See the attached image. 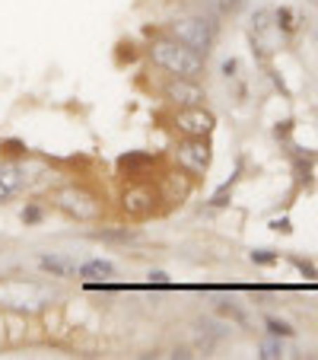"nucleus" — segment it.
<instances>
[{"instance_id":"nucleus-1","label":"nucleus","mask_w":318,"mask_h":360,"mask_svg":"<svg viewBox=\"0 0 318 360\" xmlns=\"http://www.w3.org/2000/svg\"><path fill=\"white\" fill-rule=\"evenodd\" d=\"M147 55H150V61H153V68H159L169 77H185V80H201L204 64H207V58H201L197 51H191L188 45H182V41L172 39V35L153 39L147 48Z\"/></svg>"},{"instance_id":"nucleus-2","label":"nucleus","mask_w":318,"mask_h":360,"mask_svg":"<svg viewBox=\"0 0 318 360\" xmlns=\"http://www.w3.org/2000/svg\"><path fill=\"white\" fill-rule=\"evenodd\" d=\"M169 35L178 39L182 45H188L191 51H197L201 58H207L220 39V22H217V16H210V13L175 16L169 22Z\"/></svg>"},{"instance_id":"nucleus-3","label":"nucleus","mask_w":318,"mask_h":360,"mask_svg":"<svg viewBox=\"0 0 318 360\" xmlns=\"http://www.w3.org/2000/svg\"><path fill=\"white\" fill-rule=\"evenodd\" d=\"M55 207L64 214V217L77 220V224H95L102 220V198L95 195L86 185H64L51 195Z\"/></svg>"},{"instance_id":"nucleus-4","label":"nucleus","mask_w":318,"mask_h":360,"mask_svg":"<svg viewBox=\"0 0 318 360\" xmlns=\"http://www.w3.org/2000/svg\"><path fill=\"white\" fill-rule=\"evenodd\" d=\"M249 35H251V48H255V55L261 58V61H267L271 55H277L280 45L286 41V35L280 32L277 22H274V10H267V7L255 10Z\"/></svg>"},{"instance_id":"nucleus-5","label":"nucleus","mask_w":318,"mask_h":360,"mask_svg":"<svg viewBox=\"0 0 318 360\" xmlns=\"http://www.w3.org/2000/svg\"><path fill=\"white\" fill-rule=\"evenodd\" d=\"M48 303H51L48 287L35 284V281H10V284L0 287V306H10L20 313H32V309H41Z\"/></svg>"},{"instance_id":"nucleus-6","label":"nucleus","mask_w":318,"mask_h":360,"mask_svg":"<svg viewBox=\"0 0 318 360\" xmlns=\"http://www.w3.org/2000/svg\"><path fill=\"white\" fill-rule=\"evenodd\" d=\"M175 160L185 172L191 176H204L210 169L213 150H210V137H182L175 147Z\"/></svg>"},{"instance_id":"nucleus-7","label":"nucleus","mask_w":318,"mask_h":360,"mask_svg":"<svg viewBox=\"0 0 318 360\" xmlns=\"http://www.w3.org/2000/svg\"><path fill=\"white\" fill-rule=\"evenodd\" d=\"M156 201H159V191L150 182H143V179L131 182L128 188L121 191V211L128 214L131 220H147L150 214L156 211Z\"/></svg>"},{"instance_id":"nucleus-8","label":"nucleus","mask_w":318,"mask_h":360,"mask_svg":"<svg viewBox=\"0 0 318 360\" xmlns=\"http://www.w3.org/2000/svg\"><path fill=\"white\" fill-rule=\"evenodd\" d=\"M172 124H175V131L182 137H210L213 128H217V115L204 109V105H191V109H178Z\"/></svg>"},{"instance_id":"nucleus-9","label":"nucleus","mask_w":318,"mask_h":360,"mask_svg":"<svg viewBox=\"0 0 318 360\" xmlns=\"http://www.w3.org/2000/svg\"><path fill=\"white\" fill-rule=\"evenodd\" d=\"M163 99L175 109H191V105H204L207 89L201 86V80H185V77H169L163 83Z\"/></svg>"},{"instance_id":"nucleus-10","label":"nucleus","mask_w":318,"mask_h":360,"mask_svg":"<svg viewBox=\"0 0 318 360\" xmlns=\"http://www.w3.org/2000/svg\"><path fill=\"white\" fill-rule=\"evenodd\" d=\"M29 169L22 163H0V204L13 201L16 195H22L29 185Z\"/></svg>"},{"instance_id":"nucleus-11","label":"nucleus","mask_w":318,"mask_h":360,"mask_svg":"<svg viewBox=\"0 0 318 360\" xmlns=\"http://www.w3.org/2000/svg\"><path fill=\"white\" fill-rule=\"evenodd\" d=\"M115 274H118V268L105 259H89L77 268V278L86 281V284H102V281H112Z\"/></svg>"},{"instance_id":"nucleus-12","label":"nucleus","mask_w":318,"mask_h":360,"mask_svg":"<svg viewBox=\"0 0 318 360\" xmlns=\"http://www.w3.org/2000/svg\"><path fill=\"white\" fill-rule=\"evenodd\" d=\"M156 160L150 157V153H124V157H118V169L124 172V179H131V182H137V179L147 176V169L153 166Z\"/></svg>"},{"instance_id":"nucleus-13","label":"nucleus","mask_w":318,"mask_h":360,"mask_svg":"<svg viewBox=\"0 0 318 360\" xmlns=\"http://www.w3.org/2000/svg\"><path fill=\"white\" fill-rule=\"evenodd\" d=\"M39 271L51 274V278H70V274H77V265H70L61 255H39Z\"/></svg>"},{"instance_id":"nucleus-14","label":"nucleus","mask_w":318,"mask_h":360,"mask_svg":"<svg viewBox=\"0 0 318 360\" xmlns=\"http://www.w3.org/2000/svg\"><path fill=\"white\" fill-rule=\"evenodd\" d=\"M226 335H230L226 326H217V322H197V347H204V351L217 347Z\"/></svg>"},{"instance_id":"nucleus-15","label":"nucleus","mask_w":318,"mask_h":360,"mask_svg":"<svg viewBox=\"0 0 318 360\" xmlns=\"http://www.w3.org/2000/svg\"><path fill=\"white\" fill-rule=\"evenodd\" d=\"M258 351H261V354H258V357H264V360L286 357V345H284V338H277V335H271V338H264Z\"/></svg>"},{"instance_id":"nucleus-16","label":"nucleus","mask_w":318,"mask_h":360,"mask_svg":"<svg viewBox=\"0 0 318 360\" xmlns=\"http://www.w3.org/2000/svg\"><path fill=\"white\" fill-rule=\"evenodd\" d=\"M274 22H277V29L280 32L286 35V39H290L293 32H296L299 29V22H296V13H293L290 7H280V10H274Z\"/></svg>"},{"instance_id":"nucleus-17","label":"nucleus","mask_w":318,"mask_h":360,"mask_svg":"<svg viewBox=\"0 0 318 360\" xmlns=\"http://www.w3.org/2000/svg\"><path fill=\"white\" fill-rule=\"evenodd\" d=\"M93 236L102 239V243H134L137 230H128V226H124V230H95Z\"/></svg>"},{"instance_id":"nucleus-18","label":"nucleus","mask_w":318,"mask_h":360,"mask_svg":"<svg viewBox=\"0 0 318 360\" xmlns=\"http://www.w3.org/2000/svg\"><path fill=\"white\" fill-rule=\"evenodd\" d=\"M264 328H267V335H277V338H290V335H293L290 322L274 319V316H267V319H264Z\"/></svg>"},{"instance_id":"nucleus-19","label":"nucleus","mask_w":318,"mask_h":360,"mask_svg":"<svg viewBox=\"0 0 318 360\" xmlns=\"http://www.w3.org/2000/svg\"><path fill=\"white\" fill-rule=\"evenodd\" d=\"M232 182H236V179H230V182H223L220 185V191L213 198H210V204H213V207H226V204H230V198H232Z\"/></svg>"},{"instance_id":"nucleus-20","label":"nucleus","mask_w":318,"mask_h":360,"mask_svg":"<svg viewBox=\"0 0 318 360\" xmlns=\"http://www.w3.org/2000/svg\"><path fill=\"white\" fill-rule=\"evenodd\" d=\"M20 217H22V224H26V226H35V224H41V217H45V214H41L39 204H26Z\"/></svg>"},{"instance_id":"nucleus-21","label":"nucleus","mask_w":318,"mask_h":360,"mask_svg":"<svg viewBox=\"0 0 318 360\" xmlns=\"http://www.w3.org/2000/svg\"><path fill=\"white\" fill-rule=\"evenodd\" d=\"M293 265L299 268V274H303L305 281H315L318 278V271H315V265H312V262H303V259H293Z\"/></svg>"},{"instance_id":"nucleus-22","label":"nucleus","mask_w":318,"mask_h":360,"mask_svg":"<svg viewBox=\"0 0 318 360\" xmlns=\"http://www.w3.org/2000/svg\"><path fill=\"white\" fill-rule=\"evenodd\" d=\"M251 262H255V265H274V262H277V255H274V252H267V249H258V252H251Z\"/></svg>"},{"instance_id":"nucleus-23","label":"nucleus","mask_w":318,"mask_h":360,"mask_svg":"<svg viewBox=\"0 0 318 360\" xmlns=\"http://www.w3.org/2000/svg\"><path fill=\"white\" fill-rule=\"evenodd\" d=\"M0 150H7L10 157H22V153H26V143L22 141H4L0 143Z\"/></svg>"},{"instance_id":"nucleus-24","label":"nucleus","mask_w":318,"mask_h":360,"mask_svg":"<svg viewBox=\"0 0 318 360\" xmlns=\"http://www.w3.org/2000/svg\"><path fill=\"white\" fill-rule=\"evenodd\" d=\"M150 284H159V287H169V274H166V271H150Z\"/></svg>"},{"instance_id":"nucleus-25","label":"nucleus","mask_w":318,"mask_h":360,"mask_svg":"<svg viewBox=\"0 0 318 360\" xmlns=\"http://www.w3.org/2000/svg\"><path fill=\"white\" fill-rule=\"evenodd\" d=\"M236 70H239V61H236V58L223 61V77H226V80H230V77H236Z\"/></svg>"},{"instance_id":"nucleus-26","label":"nucleus","mask_w":318,"mask_h":360,"mask_svg":"<svg viewBox=\"0 0 318 360\" xmlns=\"http://www.w3.org/2000/svg\"><path fill=\"white\" fill-rule=\"evenodd\" d=\"M274 230H280V233H290L293 226H290V220L284 217V220H274Z\"/></svg>"},{"instance_id":"nucleus-27","label":"nucleus","mask_w":318,"mask_h":360,"mask_svg":"<svg viewBox=\"0 0 318 360\" xmlns=\"http://www.w3.org/2000/svg\"><path fill=\"white\" fill-rule=\"evenodd\" d=\"M309 4H315V7H318V0H309Z\"/></svg>"}]
</instances>
